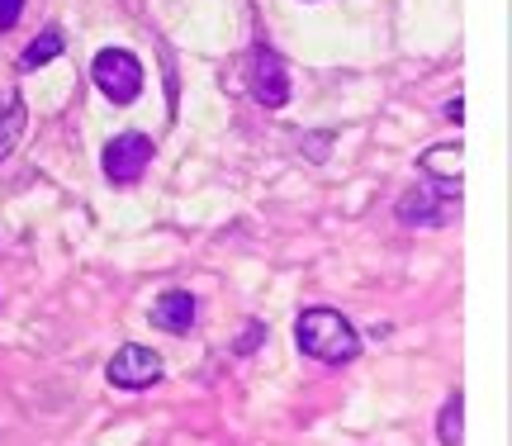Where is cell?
Segmentation results:
<instances>
[{
    "label": "cell",
    "instance_id": "8992f818",
    "mask_svg": "<svg viewBox=\"0 0 512 446\" xmlns=\"http://www.w3.org/2000/svg\"><path fill=\"white\" fill-rule=\"evenodd\" d=\"M152 328H162V333H190L195 328V295H185V290H166L157 304H152Z\"/></svg>",
    "mask_w": 512,
    "mask_h": 446
},
{
    "label": "cell",
    "instance_id": "52a82bcc",
    "mask_svg": "<svg viewBox=\"0 0 512 446\" xmlns=\"http://www.w3.org/2000/svg\"><path fill=\"white\" fill-rule=\"evenodd\" d=\"M62 48H67V34H62L57 24H48V29H43L29 48H24V57H19V72H38V67H43V62H53Z\"/></svg>",
    "mask_w": 512,
    "mask_h": 446
},
{
    "label": "cell",
    "instance_id": "9c48e42d",
    "mask_svg": "<svg viewBox=\"0 0 512 446\" xmlns=\"http://www.w3.org/2000/svg\"><path fill=\"white\" fill-rule=\"evenodd\" d=\"M460 413H465V394L451 390V399H446V404H441V413H437L441 446H460V442H465V423H460Z\"/></svg>",
    "mask_w": 512,
    "mask_h": 446
},
{
    "label": "cell",
    "instance_id": "ba28073f",
    "mask_svg": "<svg viewBox=\"0 0 512 446\" xmlns=\"http://www.w3.org/2000/svg\"><path fill=\"white\" fill-rule=\"evenodd\" d=\"M394 214H399L403 223H427V228H437V223H441V205H437V200H432V195H427L422 186L408 190L399 205H394Z\"/></svg>",
    "mask_w": 512,
    "mask_h": 446
},
{
    "label": "cell",
    "instance_id": "7c38bea8",
    "mask_svg": "<svg viewBox=\"0 0 512 446\" xmlns=\"http://www.w3.org/2000/svg\"><path fill=\"white\" fill-rule=\"evenodd\" d=\"M19 10H24V0H0V29H15Z\"/></svg>",
    "mask_w": 512,
    "mask_h": 446
},
{
    "label": "cell",
    "instance_id": "5bb4252c",
    "mask_svg": "<svg viewBox=\"0 0 512 446\" xmlns=\"http://www.w3.org/2000/svg\"><path fill=\"white\" fill-rule=\"evenodd\" d=\"M446 114H451V119H465V100H460V95H451V100H446Z\"/></svg>",
    "mask_w": 512,
    "mask_h": 446
},
{
    "label": "cell",
    "instance_id": "8fae6325",
    "mask_svg": "<svg viewBox=\"0 0 512 446\" xmlns=\"http://www.w3.org/2000/svg\"><path fill=\"white\" fill-rule=\"evenodd\" d=\"M261 342H266V323H247V328H242L238 352H252V347H261Z\"/></svg>",
    "mask_w": 512,
    "mask_h": 446
},
{
    "label": "cell",
    "instance_id": "30bf717a",
    "mask_svg": "<svg viewBox=\"0 0 512 446\" xmlns=\"http://www.w3.org/2000/svg\"><path fill=\"white\" fill-rule=\"evenodd\" d=\"M422 171H451V181H460V143H441V148L422 152Z\"/></svg>",
    "mask_w": 512,
    "mask_h": 446
},
{
    "label": "cell",
    "instance_id": "3957f363",
    "mask_svg": "<svg viewBox=\"0 0 512 446\" xmlns=\"http://www.w3.org/2000/svg\"><path fill=\"white\" fill-rule=\"evenodd\" d=\"M152 157H157V148H152V138H147V133H119V138L105 143L100 167H105V176H110L114 186H133V181L152 167Z\"/></svg>",
    "mask_w": 512,
    "mask_h": 446
},
{
    "label": "cell",
    "instance_id": "277c9868",
    "mask_svg": "<svg viewBox=\"0 0 512 446\" xmlns=\"http://www.w3.org/2000/svg\"><path fill=\"white\" fill-rule=\"evenodd\" d=\"M247 86H252L256 105L285 110V100H290V72H285V62H280L275 48H252L247 53Z\"/></svg>",
    "mask_w": 512,
    "mask_h": 446
},
{
    "label": "cell",
    "instance_id": "6da1fadb",
    "mask_svg": "<svg viewBox=\"0 0 512 446\" xmlns=\"http://www.w3.org/2000/svg\"><path fill=\"white\" fill-rule=\"evenodd\" d=\"M294 342H299V352L323 361V366H347L361 356V337L347 323V314H337V309H304L294 323Z\"/></svg>",
    "mask_w": 512,
    "mask_h": 446
},
{
    "label": "cell",
    "instance_id": "5b68a950",
    "mask_svg": "<svg viewBox=\"0 0 512 446\" xmlns=\"http://www.w3.org/2000/svg\"><path fill=\"white\" fill-rule=\"evenodd\" d=\"M162 356L152 352V347H143V342H128V347H119V352L110 356V366H105V375H110L114 390H147V385H157L162 380Z\"/></svg>",
    "mask_w": 512,
    "mask_h": 446
},
{
    "label": "cell",
    "instance_id": "4fadbf2b",
    "mask_svg": "<svg viewBox=\"0 0 512 446\" xmlns=\"http://www.w3.org/2000/svg\"><path fill=\"white\" fill-rule=\"evenodd\" d=\"M309 157L313 162H323V157H328V133H313L309 138Z\"/></svg>",
    "mask_w": 512,
    "mask_h": 446
},
{
    "label": "cell",
    "instance_id": "7a4b0ae2",
    "mask_svg": "<svg viewBox=\"0 0 512 446\" xmlns=\"http://www.w3.org/2000/svg\"><path fill=\"white\" fill-rule=\"evenodd\" d=\"M91 76H95V86L105 91V100H114V105H133V100L143 95V62L128 53V48L95 53Z\"/></svg>",
    "mask_w": 512,
    "mask_h": 446
}]
</instances>
